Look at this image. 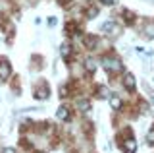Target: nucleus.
<instances>
[{
    "label": "nucleus",
    "mask_w": 154,
    "mask_h": 153,
    "mask_svg": "<svg viewBox=\"0 0 154 153\" xmlns=\"http://www.w3.org/2000/svg\"><path fill=\"white\" fill-rule=\"evenodd\" d=\"M77 107H79V109H81L83 112H87V111L91 109V103L87 101V99H79V101H77Z\"/></svg>",
    "instance_id": "7"
},
{
    "label": "nucleus",
    "mask_w": 154,
    "mask_h": 153,
    "mask_svg": "<svg viewBox=\"0 0 154 153\" xmlns=\"http://www.w3.org/2000/svg\"><path fill=\"white\" fill-rule=\"evenodd\" d=\"M56 116L60 118V120H67V118H69V111H67V107H60L58 112H56Z\"/></svg>",
    "instance_id": "6"
},
{
    "label": "nucleus",
    "mask_w": 154,
    "mask_h": 153,
    "mask_svg": "<svg viewBox=\"0 0 154 153\" xmlns=\"http://www.w3.org/2000/svg\"><path fill=\"white\" fill-rule=\"evenodd\" d=\"M110 105H112V109H119L122 107V99H119L118 95H112V97H110Z\"/></svg>",
    "instance_id": "8"
},
{
    "label": "nucleus",
    "mask_w": 154,
    "mask_h": 153,
    "mask_svg": "<svg viewBox=\"0 0 154 153\" xmlns=\"http://www.w3.org/2000/svg\"><path fill=\"white\" fill-rule=\"evenodd\" d=\"M104 68L108 72H119L123 66H122V62L116 60V58H104Z\"/></svg>",
    "instance_id": "1"
},
{
    "label": "nucleus",
    "mask_w": 154,
    "mask_h": 153,
    "mask_svg": "<svg viewBox=\"0 0 154 153\" xmlns=\"http://www.w3.org/2000/svg\"><path fill=\"white\" fill-rule=\"evenodd\" d=\"M146 140H148V143H154V130H152V132H148Z\"/></svg>",
    "instance_id": "14"
},
{
    "label": "nucleus",
    "mask_w": 154,
    "mask_h": 153,
    "mask_svg": "<svg viewBox=\"0 0 154 153\" xmlns=\"http://www.w3.org/2000/svg\"><path fill=\"white\" fill-rule=\"evenodd\" d=\"M102 31L106 33V35H116V33H118V25H116L114 21H106L102 25Z\"/></svg>",
    "instance_id": "3"
},
{
    "label": "nucleus",
    "mask_w": 154,
    "mask_h": 153,
    "mask_svg": "<svg viewBox=\"0 0 154 153\" xmlns=\"http://www.w3.org/2000/svg\"><path fill=\"white\" fill-rule=\"evenodd\" d=\"M94 43H96V39H94V37H87V45H89L91 49H93V45H94Z\"/></svg>",
    "instance_id": "13"
},
{
    "label": "nucleus",
    "mask_w": 154,
    "mask_h": 153,
    "mask_svg": "<svg viewBox=\"0 0 154 153\" xmlns=\"http://www.w3.org/2000/svg\"><path fill=\"white\" fill-rule=\"evenodd\" d=\"M96 14H98V10H96V8H91V10H89V18H94Z\"/></svg>",
    "instance_id": "15"
},
{
    "label": "nucleus",
    "mask_w": 154,
    "mask_h": 153,
    "mask_svg": "<svg viewBox=\"0 0 154 153\" xmlns=\"http://www.w3.org/2000/svg\"><path fill=\"white\" fill-rule=\"evenodd\" d=\"M10 72H12L10 62L8 60H2V62H0V80H8L10 78Z\"/></svg>",
    "instance_id": "2"
},
{
    "label": "nucleus",
    "mask_w": 154,
    "mask_h": 153,
    "mask_svg": "<svg viewBox=\"0 0 154 153\" xmlns=\"http://www.w3.org/2000/svg\"><path fill=\"white\" fill-rule=\"evenodd\" d=\"M135 149H137V143H135V140H127L123 143V151L125 153H135Z\"/></svg>",
    "instance_id": "5"
},
{
    "label": "nucleus",
    "mask_w": 154,
    "mask_h": 153,
    "mask_svg": "<svg viewBox=\"0 0 154 153\" xmlns=\"http://www.w3.org/2000/svg\"><path fill=\"white\" fill-rule=\"evenodd\" d=\"M35 97H37V99H45V97H48V89H38Z\"/></svg>",
    "instance_id": "12"
},
{
    "label": "nucleus",
    "mask_w": 154,
    "mask_h": 153,
    "mask_svg": "<svg viewBox=\"0 0 154 153\" xmlns=\"http://www.w3.org/2000/svg\"><path fill=\"white\" fill-rule=\"evenodd\" d=\"M146 37L148 39H154V23H148L146 25Z\"/></svg>",
    "instance_id": "11"
},
{
    "label": "nucleus",
    "mask_w": 154,
    "mask_h": 153,
    "mask_svg": "<svg viewBox=\"0 0 154 153\" xmlns=\"http://www.w3.org/2000/svg\"><path fill=\"white\" fill-rule=\"evenodd\" d=\"M2 153H16V149H12V147H6V149H4Z\"/></svg>",
    "instance_id": "16"
},
{
    "label": "nucleus",
    "mask_w": 154,
    "mask_h": 153,
    "mask_svg": "<svg viewBox=\"0 0 154 153\" xmlns=\"http://www.w3.org/2000/svg\"><path fill=\"white\" fill-rule=\"evenodd\" d=\"M60 52H62V56H64V58H69V54H71V47L67 45V43H64V45H62V49H60Z\"/></svg>",
    "instance_id": "9"
},
{
    "label": "nucleus",
    "mask_w": 154,
    "mask_h": 153,
    "mask_svg": "<svg viewBox=\"0 0 154 153\" xmlns=\"http://www.w3.org/2000/svg\"><path fill=\"white\" fill-rule=\"evenodd\" d=\"M148 97H150L152 103H154V91H152V89H148Z\"/></svg>",
    "instance_id": "17"
},
{
    "label": "nucleus",
    "mask_w": 154,
    "mask_h": 153,
    "mask_svg": "<svg viewBox=\"0 0 154 153\" xmlns=\"http://www.w3.org/2000/svg\"><path fill=\"white\" fill-rule=\"evenodd\" d=\"M85 68H87V72H94L96 70V62L93 58H87L85 60Z\"/></svg>",
    "instance_id": "10"
},
{
    "label": "nucleus",
    "mask_w": 154,
    "mask_h": 153,
    "mask_svg": "<svg viewBox=\"0 0 154 153\" xmlns=\"http://www.w3.org/2000/svg\"><path fill=\"white\" fill-rule=\"evenodd\" d=\"M123 85L129 89V91H133V89H135V78H133L131 74H127V76L123 78Z\"/></svg>",
    "instance_id": "4"
},
{
    "label": "nucleus",
    "mask_w": 154,
    "mask_h": 153,
    "mask_svg": "<svg viewBox=\"0 0 154 153\" xmlns=\"http://www.w3.org/2000/svg\"><path fill=\"white\" fill-rule=\"evenodd\" d=\"M100 2H102V4H114L116 0H100Z\"/></svg>",
    "instance_id": "18"
}]
</instances>
